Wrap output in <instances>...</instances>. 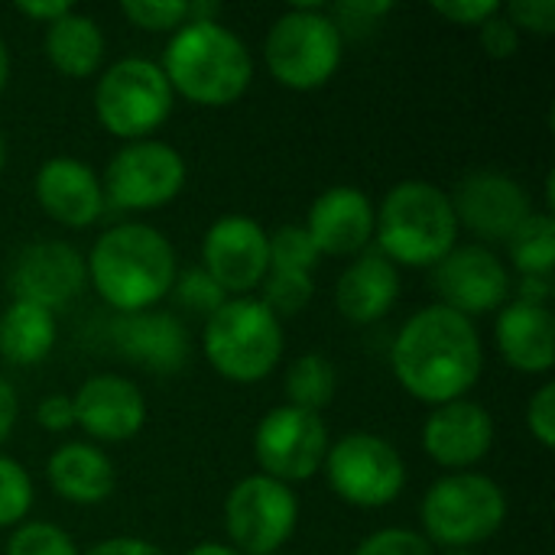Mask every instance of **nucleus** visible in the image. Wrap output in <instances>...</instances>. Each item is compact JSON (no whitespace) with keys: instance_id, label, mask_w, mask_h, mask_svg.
<instances>
[{"instance_id":"obj_1","label":"nucleus","mask_w":555,"mask_h":555,"mask_svg":"<svg viewBox=\"0 0 555 555\" xmlns=\"http://www.w3.org/2000/svg\"><path fill=\"white\" fill-rule=\"evenodd\" d=\"M400 387L429 406L465 400L485 371L481 335L472 319L446 309L426 306L406 319L390 354Z\"/></svg>"},{"instance_id":"obj_2","label":"nucleus","mask_w":555,"mask_h":555,"mask_svg":"<svg viewBox=\"0 0 555 555\" xmlns=\"http://www.w3.org/2000/svg\"><path fill=\"white\" fill-rule=\"evenodd\" d=\"M85 267L98 296L120 315L146 312L163 302L179 273L176 250L166 234L140 221L104 231L94 241Z\"/></svg>"},{"instance_id":"obj_3","label":"nucleus","mask_w":555,"mask_h":555,"mask_svg":"<svg viewBox=\"0 0 555 555\" xmlns=\"http://www.w3.org/2000/svg\"><path fill=\"white\" fill-rule=\"evenodd\" d=\"M159 68L172 94L179 91L202 107H228L254 81V55L247 42L218 20L179 26Z\"/></svg>"},{"instance_id":"obj_4","label":"nucleus","mask_w":555,"mask_h":555,"mask_svg":"<svg viewBox=\"0 0 555 555\" xmlns=\"http://www.w3.org/2000/svg\"><path fill=\"white\" fill-rule=\"evenodd\" d=\"M377 250L400 267H436L459 244V218L452 195L433 182L393 185L374 211Z\"/></svg>"},{"instance_id":"obj_5","label":"nucleus","mask_w":555,"mask_h":555,"mask_svg":"<svg viewBox=\"0 0 555 555\" xmlns=\"http://www.w3.org/2000/svg\"><path fill=\"white\" fill-rule=\"evenodd\" d=\"M202 351L224 380L257 384L270 377L283 358V322L254 296L228 299L205 319Z\"/></svg>"},{"instance_id":"obj_6","label":"nucleus","mask_w":555,"mask_h":555,"mask_svg":"<svg viewBox=\"0 0 555 555\" xmlns=\"http://www.w3.org/2000/svg\"><path fill=\"white\" fill-rule=\"evenodd\" d=\"M423 537L436 546L472 550L491 540L507 520L504 488L478 472H452L439 478L420 504Z\"/></svg>"},{"instance_id":"obj_7","label":"nucleus","mask_w":555,"mask_h":555,"mask_svg":"<svg viewBox=\"0 0 555 555\" xmlns=\"http://www.w3.org/2000/svg\"><path fill=\"white\" fill-rule=\"evenodd\" d=\"M345 55V36L319 3H299L286 10L263 39V59L270 75L293 91H315L338 72Z\"/></svg>"},{"instance_id":"obj_8","label":"nucleus","mask_w":555,"mask_h":555,"mask_svg":"<svg viewBox=\"0 0 555 555\" xmlns=\"http://www.w3.org/2000/svg\"><path fill=\"white\" fill-rule=\"evenodd\" d=\"M172 88L163 68L150 59H117L94 88V114L111 137L150 140L172 114Z\"/></svg>"},{"instance_id":"obj_9","label":"nucleus","mask_w":555,"mask_h":555,"mask_svg":"<svg viewBox=\"0 0 555 555\" xmlns=\"http://www.w3.org/2000/svg\"><path fill=\"white\" fill-rule=\"evenodd\" d=\"M325 475L332 491L361 511H380L406 488V465L393 442L374 433H348L325 455Z\"/></svg>"},{"instance_id":"obj_10","label":"nucleus","mask_w":555,"mask_h":555,"mask_svg":"<svg viewBox=\"0 0 555 555\" xmlns=\"http://www.w3.org/2000/svg\"><path fill=\"white\" fill-rule=\"evenodd\" d=\"M185 185V159L163 140H137L114 153L101 179L104 205L117 211H156Z\"/></svg>"},{"instance_id":"obj_11","label":"nucleus","mask_w":555,"mask_h":555,"mask_svg":"<svg viewBox=\"0 0 555 555\" xmlns=\"http://www.w3.org/2000/svg\"><path fill=\"white\" fill-rule=\"evenodd\" d=\"M299 520V501L289 485L267 475H247L224 501V527L241 555H273L289 543Z\"/></svg>"},{"instance_id":"obj_12","label":"nucleus","mask_w":555,"mask_h":555,"mask_svg":"<svg viewBox=\"0 0 555 555\" xmlns=\"http://www.w3.org/2000/svg\"><path fill=\"white\" fill-rule=\"evenodd\" d=\"M328 429L319 413L289 403L270 410L254 433V455L260 475L280 485H299L322 472L328 455Z\"/></svg>"},{"instance_id":"obj_13","label":"nucleus","mask_w":555,"mask_h":555,"mask_svg":"<svg viewBox=\"0 0 555 555\" xmlns=\"http://www.w3.org/2000/svg\"><path fill=\"white\" fill-rule=\"evenodd\" d=\"M433 289L439 296V306L475 322V315L498 312L507 302L514 283L511 270L491 247L468 244L455 247L433 267Z\"/></svg>"},{"instance_id":"obj_14","label":"nucleus","mask_w":555,"mask_h":555,"mask_svg":"<svg viewBox=\"0 0 555 555\" xmlns=\"http://www.w3.org/2000/svg\"><path fill=\"white\" fill-rule=\"evenodd\" d=\"M88 283L85 257L65 241H36L13 257L7 289L13 302H29L46 312L65 309Z\"/></svg>"},{"instance_id":"obj_15","label":"nucleus","mask_w":555,"mask_h":555,"mask_svg":"<svg viewBox=\"0 0 555 555\" xmlns=\"http://www.w3.org/2000/svg\"><path fill=\"white\" fill-rule=\"evenodd\" d=\"M205 273L228 293V299L247 296L270 273V234L244 215L218 218L202 241Z\"/></svg>"},{"instance_id":"obj_16","label":"nucleus","mask_w":555,"mask_h":555,"mask_svg":"<svg viewBox=\"0 0 555 555\" xmlns=\"http://www.w3.org/2000/svg\"><path fill=\"white\" fill-rule=\"evenodd\" d=\"M459 228L465 224L481 241H511V234L533 215L524 185L498 169L468 172L452 198Z\"/></svg>"},{"instance_id":"obj_17","label":"nucleus","mask_w":555,"mask_h":555,"mask_svg":"<svg viewBox=\"0 0 555 555\" xmlns=\"http://www.w3.org/2000/svg\"><path fill=\"white\" fill-rule=\"evenodd\" d=\"M491 446H494V420L488 406L475 400L442 403L423 423L426 455L449 472H468L472 465L485 462Z\"/></svg>"},{"instance_id":"obj_18","label":"nucleus","mask_w":555,"mask_h":555,"mask_svg":"<svg viewBox=\"0 0 555 555\" xmlns=\"http://www.w3.org/2000/svg\"><path fill=\"white\" fill-rule=\"evenodd\" d=\"M75 403V426H81L98 442H127L146 423V400L140 387L120 374H94L88 377Z\"/></svg>"},{"instance_id":"obj_19","label":"nucleus","mask_w":555,"mask_h":555,"mask_svg":"<svg viewBox=\"0 0 555 555\" xmlns=\"http://www.w3.org/2000/svg\"><path fill=\"white\" fill-rule=\"evenodd\" d=\"M302 228L319 257H358L374 241V205L361 189L335 185L312 202Z\"/></svg>"},{"instance_id":"obj_20","label":"nucleus","mask_w":555,"mask_h":555,"mask_svg":"<svg viewBox=\"0 0 555 555\" xmlns=\"http://www.w3.org/2000/svg\"><path fill=\"white\" fill-rule=\"evenodd\" d=\"M36 202L52 221L65 228H88L104 211L101 179L75 156H52L39 166Z\"/></svg>"},{"instance_id":"obj_21","label":"nucleus","mask_w":555,"mask_h":555,"mask_svg":"<svg viewBox=\"0 0 555 555\" xmlns=\"http://www.w3.org/2000/svg\"><path fill=\"white\" fill-rule=\"evenodd\" d=\"M114 348L150 374H176L189 361V332L179 315L146 309L114 322Z\"/></svg>"},{"instance_id":"obj_22","label":"nucleus","mask_w":555,"mask_h":555,"mask_svg":"<svg viewBox=\"0 0 555 555\" xmlns=\"http://www.w3.org/2000/svg\"><path fill=\"white\" fill-rule=\"evenodd\" d=\"M494 341L504 361L520 374H550L555 361V322L550 306L504 302L494 322Z\"/></svg>"},{"instance_id":"obj_23","label":"nucleus","mask_w":555,"mask_h":555,"mask_svg":"<svg viewBox=\"0 0 555 555\" xmlns=\"http://www.w3.org/2000/svg\"><path fill=\"white\" fill-rule=\"evenodd\" d=\"M400 296V270L374 247L358 254L335 286L338 312L354 325H371L384 319Z\"/></svg>"},{"instance_id":"obj_24","label":"nucleus","mask_w":555,"mask_h":555,"mask_svg":"<svg viewBox=\"0 0 555 555\" xmlns=\"http://www.w3.org/2000/svg\"><path fill=\"white\" fill-rule=\"evenodd\" d=\"M46 478L62 501L81 504V507L104 504L117 485V472H114L111 459L98 446H88V442L59 446L49 455Z\"/></svg>"},{"instance_id":"obj_25","label":"nucleus","mask_w":555,"mask_h":555,"mask_svg":"<svg viewBox=\"0 0 555 555\" xmlns=\"http://www.w3.org/2000/svg\"><path fill=\"white\" fill-rule=\"evenodd\" d=\"M46 55L65 78H88L101 68L104 33L88 13L68 10L46 26Z\"/></svg>"},{"instance_id":"obj_26","label":"nucleus","mask_w":555,"mask_h":555,"mask_svg":"<svg viewBox=\"0 0 555 555\" xmlns=\"http://www.w3.org/2000/svg\"><path fill=\"white\" fill-rule=\"evenodd\" d=\"M55 335V312L29 302H10L0 315V358L16 367H33L52 354Z\"/></svg>"},{"instance_id":"obj_27","label":"nucleus","mask_w":555,"mask_h":555,"mask_svg":"<svg viewBox=\"0 0 555 555\" xmlns=\"http://www.w3.org/2000/svg\"><path fill=\"white\" fill-rule=\"evenodd\" d=\"M338 390L335 364L325 354H302L286 371V403L306 413H322Z\"/></svg>"},{"instance_id":"obj_28","label":"nucleus","mask_w":555,"mask_h":555,"mask_svg":"<svg viewBox=\"0 0 555 555\" xmlns=\"http://www.w3.org/2000/svg\"><path fill=\"white\" fill-rule=\"evenodd\" d=\"M511 260L520 276H543L553 280L555 270V221L553 215H530L507 241Z\"/></svg>"},{"instance_id":"obj_29","label":"nucleus","mask_w":555,"mask_h":555,"mask_svg":"<svg viewBox=\"0 0 555 555\" xmlns=\"http://www.w3.org/2000/svg\"><path fill=\"white\" fill-rule=\"evenodd\" d=\"M260 302L283 322L299 315L315 293V280L312 273H293V270H270L260 283Z\"/></svg>"},{"instance_id":"obj_30","label":"nucleus","mask_w":555,"mask_h":555,"mask_svg":"<svg viewBox=\"0 0 555 555\" xmlns=\"http://www.w3.org/2000/svg\"><path fill=\"white\" fill-rule=\"evenodd\" d=\"M315 263H319V250L302 224H283L270 234V270L312 273Z\"/></svg>"},{"instance_id":"obj_31","label":"nucleus","mask_w":555,"mask_h":555,"mask_svg":"<svg viewBox=\"0 0 555 555\" xmlns=\"http://www.w3.org/2000/svg\"><path fill=\"white\" fill-rule=\"evenodd\" d=\"M172 299H176L185 312H195V315L211 319V315L228 302V293H224L202 267H192V270L176 273Z\"/></svg>"},{"instance_id":"obj_32","label":"nucleus","mask_w":555,"mask_h":555,"mask_svg":"<svg viewBox=\"0 0 555 555\" xmlns=\"http://www.w3.org/2000/svg\"><path fill=\"white\" fill-rule=\"evenodd\" d=\"M29 507H33L29 472L16 459L0 455V530L16 527L20 520H26Z\"/></svg>"},{"instance_id":"obj_33","label":"nucleus","mask_w":555,"mask_h":555,"mask_svg":"<svg viewBox=\"0 0 555 555\" xmlns=\"http://www.w3.org/2000/svg\"><path fill=\"white\" fill-rule=\"evenodd\" d=\"M7 555H78L75 540L55 524H23L13 530Z\"/></svg>"},{"instance_id":"obj_34","label":"nucleus","mask_w":555,"mask_h":555,"mask_svg":"<svg viewBox=\"0 0 555 555\" xmlns=\"http://www.w3.org/2000/svg\"><path fill=\"white\" fill-rule=\"evenodd\" d=\"M124 16L146 33H176L189 23V3L185 0H127Z\"/></svg>"},{"instance_id":"obj_35","label":"nucleus","mask_w":555,"mask_h":555,"mask_svg":"<svg viewBox=\"0 0 555 555\" xmlns=\"http://www.w3.org/2000/svg\"><path fill=\"white\" fill-rule=\"evenodd\" d=\"M354 555H436L433 543L416 533V530H403V527H387L377 530L371 537H364L358 543Z\"/></svg>"},{"instance_id":"obj_36","label":"nucleus","mask_w":555,"mask_h":555,"mask_svg":"<svg viewBox=\"0 0 555 555\" xmlns=\"http://www.w3.org/2000/svg\"><path fill=\"white\" fill-rule=\"evenodd\" d=\"M390 10H393L390 0H348V3L332 7L328 16L335 20V26L341 29V36H345V33L361 36V33H367L371 26H377V20L387 16Z\"/></svg>"},{"instance_id":"obj_37","label":"nucleus","mask_w":555,"mask_h":555,"mask_svg":"<svg viewBox=\"0 0 555 555\" xmlns=\"http://www.w3.org/2000/svg\"><path fill=\"white\" fill-rule=\"evenodd\" d=\"M504 16L520 29L533 36H553L555 33V0H514L504 7Z\"/></svg>"},{"instance_id":"obj_38","label":"nucleus","mask_w":555,"mask_h":555,"mask_svg":"<svg viewBox=\"0 0 555 555\" xmlns=\"http://www.w3.org/2000/svg\"><path fill=\"white\" fill-rule=\"evenodd\" d=\"M527 426L533 433V439L543 446V449H553L555 446V384L546 380L533 397H530V406H527Z\"/></svg>"},{"instance_id":"obj_39","label":"nucleus","mask_w":555,"mask_h":555,"mask_svg":"<svg viewBox=\"0 0 555 555\" xmlns=\"http://www.w3.org/2000/svg\"><path fill=\"white\" fill-rule=\"evenodd\" d=\"M478 36H481V46H485V52H488L491 59H511V55H517V49H520V33H517V26L504 16V7H501V13H494L488 23L478 26Z\"/></svg>"},{"instance_id":"obj_40","label":"nucleus","mask_w":555,"mask_h":555,"mask_svg":"<svg viewBox=\"0 0 555 555\" xmlns=\"http://www.w3.org/2000/svg\"><path fill=\"white\" fill-rule=\"evenodd\" d=\"M433 10L455 26H481L494 13H501V3L498 0H436Z\"/></svg>"},{"instance_id":"obj_41","label":"nucleus","mask_w":555,"mask_h":555,"mask_svg":"<svg viewBox=\"0 0 555 555\" xmlns=\"http://www.w3.org/2000/svg\"><path fill=\"white\" fill-rule=\"evenodd\" d=\"M36 423L46 433H68L75 426V403L65 393H49L36 406Z\"/></svg>"},{"instance_id":"obj_42","label":"nucleus","mask_w":555,"mask_h":555,"mask_svg":"<svg viewBox=\"0 0 555 555\" xmlns=\"http://www.w3.org/2000/svg\"><path fill=\"white\" fill-rule=\"evenodd\" d=\"M88 555H166L156 543L150 540H140V537H114V540H104L98 546H91Z\"/></svg>"},{"instance_id":"obj_43","label":"nucleus","mask_w":555,"mask_h":555,"mask_svg":"<svg viewBox=\"0 0 555 555\" xmlns=\"http://www.w3.org/2000/svg\"><path fill=\"white\" fill-rule=\"evenodd\" d=\"M16 10H20L23 16H29V20L49 26V23H55L59 16H65V13L75 10V7H72L68 0H36V3L23 0V3H16Z\"/></svg>"},{"instance_id":"obj_44","label":"nucleus","mask_w":555,"mask_h":555,"mask_svg":"<svg viewBox=\"0 0 555 555\" xmlns=\"http://www.w3.org/2000/svg\"><path fill=\"white\" fill-rule=\"evenodd\" d=\"M16 416H20L16 390L10 387L7 377H0V446L10 439V433H13V426H16Z\"/></svg>"},{"instance_id":"obj_45","label":"nucleus","mask_w":555,"mask_h":555,"mask_svg":"<svg viewBox=\"0 0 555 555\" xmlns=\"http://www.w3.org/2000/svg\"><path fill=\"white\" fill-rule=\"evenodd\" d=\"M517 299H520V302H533V306H550V299H553V280H543V276H520V283H517Z\"/></svg>"},{"instance_id":"obj_46","label":"nucleus","mask_w":555,"mask_h":555,"mask_svg":"<svg viewBox=\"0 0 555 555\" xmlns=\"http://www.w3.org/2000/svg\"><path fill=\"white\" fill-rule=\"evenodd\" d=\"M185 555H241L234 546H224V543H198L195 550H189Z\"/></svg>"},{"instance_id":"obj_47","label":"nucleus","mask_w":555,"mask_h":555,"mask_svg":"<svg viewBox=\"0 0 555 555\" xmlns=\"http://www.w3.org/2000/svg\"><path fill=\"white\" fill-rule=\"evenodd\" d=\"M7 81H10V52L0 39V94L7 91Z\"/></svg>"},{"instance_id":"obj_48","label":"nucleus","mask_w":555,"mask_h":555,"mask_svg":"<svg viewBox=\"0 0 555 555\" xmlns=\"http://www.w3.org/2000/svg\"><path fill=\"white\" fill-rule=\"evenodd\" d=\"M3 166H7V140L0 133V172H3Z\"/></svg>"},{"instance_id":"obj_49","label":"nucleus","mask_w":555,"mask_h":555,"mask_svg":"<svg viewBox=\"0 0 555 555\" xmlns=\"http://www.w3.org/2000/svg\"><path fill=\"white\" fill-rule=\"evenodd\" d=\"M446 555H475V553H472V550H449Z\"/></svg>"}]
</instances>
